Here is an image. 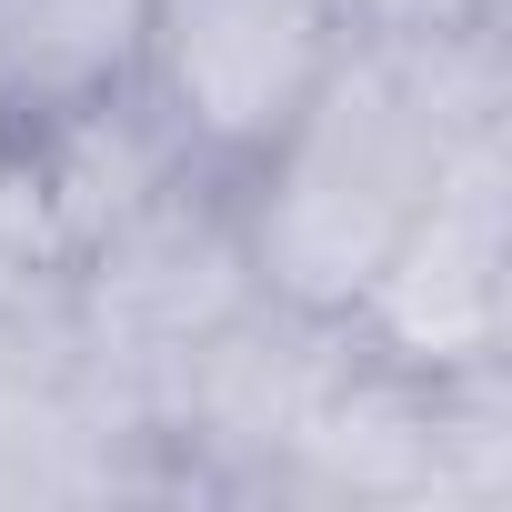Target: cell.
Wrapping results in <instances>:
<instances>
[{"instance_id": "3957f363", "label": "cell", "mask_w": 512, "mask_h": 512, "mask_svg": "<svg viewBox=\"0 0 512 512\" xmlns=\"http://www.w3.org/2000/svg\"><path fill=\"white\" fill-rule=\"evenodd\" d=\"M502 121L462 131L422 191V211L392 231L372 282L342 302L352 342L402 372H472L512 352V191H502Z\"/></svg>"}, {"instance_id": "5b68a950", "label": "cell", "mask_w": 512, "mask_h": 512, "mask_svg": "<svg viewBox=\"0 0 512 512\" xmlns=\"http://www.w3.org/2000/svg\"><path fill=\"white\" fill-rule=\"evenodd\" d=\"M141 81V0H0V131L101 111Z\"/></svg>"}, {"instance_id": "6da1fadb", "label": "cell", "mask_w": 512, "mask_h": 512, "mask_svg": "<svg viewBox=\"0 0 512 512\" xmlns=\"http://www.w3.org/2000/svg\"><path fill=\"white\" fill-rule=\"evenodd\" d=\"M492 121H502V21L402 31V41L352 31L312 111L231 191L262 292L302 312H342L392 251V231L422 211L442 151Z\"/></svg>"}, {"instance_id": "8992f818", "label": "cell", "mask_w": 512, "mask_h": 512, "mask_svg": "<svg viewBox=\"0 0 512 512\" xmlns=\"http://www.w3.org/2000/svg\"><path fill=\"white\" fill-rule=\"evenodd\" d=\"M342 31H372V41H402V31H482L502 21V0H332Z\"/></svg>"}, {"instance_id": "277c9868", "label": "cell", "mask_w": 512, "mask_h": 512, "mask_svg": "<svg viewBox=\"0 0 512 512\" xmlns=\"http://www.w3.org/2000/svg\"><path fill=\"white\" fill-rule=\"evenodd\" d=\"M161 181H181V161H171L161 121L141 111V91L71 111V121L0 131V262L71 282Z\"/></svg>"}, {"instance_id": "7a4b0ae2", "label": "cell", "mask_w": 512, "mask_h": 512, "mask_svg": "<svg viewBox=\"0 0 512 512\" xmlns=\"http://www.w3.org/2000/svg\"><path fill=\"white\" fill-rule=\"evenodd\" d=\"M332 0H141V111L191 181L241 191L342 61Z\"/></svg>"}]
</instances>
